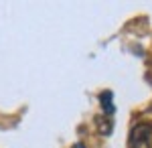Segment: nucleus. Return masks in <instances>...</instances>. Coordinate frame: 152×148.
<instances>
[{
  "mask_svg": "<svg viewBox=\"0 0 152 148\" xmlns=\"http://www.w3.org/2000/svg\"><path fill=\"white\" fill-rule=\"evenodd\" d=\"M152 136V124H138L134 126L130 134V148H142Z\"/></svg>",
  "mask_w": 152,
  "mask_h": 148,
  "instance_id": "obj_1",
  "label": "nucleus"
},
{
  "mask_svg": "<svg viewBox=\"0 0 152 148\" xmlns=\"http://www.w3.org/2000/svg\"><path fill=\"white\" fill-rule=\"evenodd\" d=\"M99 103H102V110H104L105 116H114V112H116V108H114V93L110 89L99 93Z\"/></svg>",
  "mask_w": 152,
  "mask_h": 148,
  "instance_id": "obj_2",
  "label": "nucleus"
},
{
  "mask_svg": "<svg viewBox=\"0 0 152 148\" xmlns=\"http://www.w3.org/2000/svg\"><path fill=\"white\" fill-rule=\"evenodd\" d=\"M73 148H85V146H83L81 142H77V144H73Z\"/></svg>",
  "mask_w": 152,
  "mask_h": 148,
  "instance_id": "obj_3",
  "label": "nucleus"
}]
</instances>
